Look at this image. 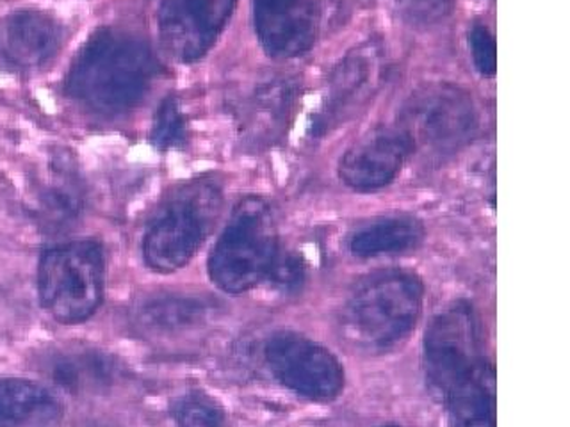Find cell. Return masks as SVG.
<instances>
[{
  "instance_id": "5b68a950",
  "label": "cell",
  "mask_w": 570,
  "mask_h": 427,
  "mask_svg": "<svg viewBox=\"0 0 570 427\" xmlns=\"http://www.w3.org/2000/svg\"><path fill=\"white\" fill-rule=\"evenodd\" d=\"M276 254L278 230L272 207L263 198H245L214 246L210 278L225 292H246L266 280Z\"/></svg>"
},
{
  "instance_id": "4fadbf2b",
  "label": "cell",
  "mask_w": 570,
  "mask_h": 427,
  "mask_svg": "<svg viewBox=\"0 0 570 427\" xmlns=\"http://www.w3.org/2000/svg\"><path fill=\"white\" fill-rule=\"evenodd\" d=\"M62 29L50 14L23 9L0 18V67L38 70L58 53Z\"/></svg>"
},
{
  "instance_id": "ac0fdd59",
  "label": "cell",
  "mask_w": 570,
  "mask_h": 427,
  "mask_svg": "<svg viewBox=\"0 0 570 427\" xmlns=\"http://www.w3.org/2000/svg\"><path fill=\"white\" fill-rule=\"evenodd\" d=\"M213 314L209 302L189 296L150 299L138 310V322L151 334H175L200 326Z\"/></svg>"
},
{
  "instance_id": "44dd1931",
  "label": "cell",
  "mask_w": 570,
  "mask_h": 427,
  "mask_svg": "<svg viewBox=\"0 0 570 427\" xmlns=\"http://www.w3.org/2000/svg\"><path fill=\"white\" fill-rule=\"evenodd\" d=\"M275 289L282 292H294L305 281V264L298 254H276L269 272L266 276Z\"/></svg>"
},
{
  "instance_id": "3957f363",
  "label": "cell",
  "mask_w": 570,
  "mask_h": 427,
  "mask_svg": "<svg viewBox=\"0 0 570 427\" xmlns=\"http://www.w3.org/2000/svg\"><path fill=\"white\" fill-rule=\"evenodd\" d=\"M423 281L414 272L387 269L356 285L344 308L347 334L358 346L383 351L412 331L423 310Z\"/></svg>"
},
{
  "instance_id": "d6986e66",
  "label": "cell",
  "mask_w": 570,
  "mask_h": 427,
  "mask_svg": "<svg viewBox=\"0 0 570 427\" xmlns=\"http://www.w3.org/2000/svg\"><path fill=\"white\" fill-rule=\"evenodd\" d=\"M150 139L160 150L180 147L187 139V123L177 98L168 97L160 103L151 125Z\"/></svg>"
},
{
  "instance_id": "277c9868",
  "label": "cell",
  "mask_w": 570,
  "mask_h": 427,
  "mask_svg": "<svg viewBox=\"0 0 570 427\" xmlns=\"http://www.w3.org/2000/svg\"><path fill=\"white\" fill-rule=\"evenodd\" d=\"M222 209V191L210 180L180 187L160 205L148 222L142 257L157 272H174L186 266L204 245Z\"/></svg>"
},
{
  "instance_id": "7a4b0ae2",
  "label": "cell",
  "mask_w": 570,
  "mask_h": 427,
  "mask_svg": "<svg viewBox=\"0 0 570 427\" xmlns=\"http://www.w3.org/2000/svg\"><path fill=\"white\" fill-rule=\"evenodd\" d=\"M428 387L442 405L459 403L483 388L495 387L487 361L480 320L468 301H456L433 320L424 340Z\"/></svg>"
},
{
  "instance_id": "52a82bcc",
  "label": "cell",
  "mask_w": 570,
  "mask_h": 427,
  "mask_svg": "<svg viewBox=\"0 0 570 427\" xmlns=\"http://www.w3.org/2000/svg\"><path fill=\"white\" fill-rule=\"evenodd\" d=\"M397 129L409 136L414 151L424 148L435 153H453L476 136V106L460 86H421L401 107Z\"/></svg>"
},
{
  "instance_id": "2e32d148",
  "label": "cell",
  "mask_w": 570,
  "mask_h": 427,
  "mask_svg": "<svg viewBox=\"0 0 570 427\" xmlns=\"http://www.w3.org/2000/svg\"><path fill=\"white\" fill-rule=\"evenodd\" d=\"M50 378L71 391H94L115 381L116 367L111 356L98 351H67L50 358Z\"/></svg>"
},
{
  "instance_id": "6da1fadb",
  "label": "cell",
  "mask_w": 570,
  "mask_h": 427,
  "mask_svg": "<svg viewBox=\"0 0 570 427\" xmlns=\"http://www.w3.org/2000/svg\"><path fill=\"white\" fill-rule=\"evenodd\" d=\"M156 73V58L145 41L98 29L71 62L65 89L89 111L121 115L141 102Z\"/></svg>"
},
{
  "instance_id": "9c48e42d",
  "label": "cell",
  "mask_w": 570,
  "mask_h": 427,
  "mask_svg": "<svg viewBox=\"0 0 570 427\" xmlns=\"http://www.w3.org/2000/svg\"><path fill=\"white\" fill-rule=\"evenodd\" d=\"M383 56L376 43L361 44L338 62L326 86L325 100L317 112L314 136L337 129L376 95L383 80Z\"/></svg>"
},
{
  "instance_id": "5bb4252c",
  "label": "cell",
  "mask_w": 570,
  "mask_h": 427,
  "mask_svg": "<svg viewBox=\"0 0 570 427\" xmlns=\"http://www.w3.org/2000/svg\"><path fill=\"white\" fill-rule=\"evenodd\" d=\"M299 97L298 80L285 76L267 77L249 97L248 129L257 132L264 142L281 138L289 129Z\"/></svg>"
},
{
  "instance_id": "30bf717a",
  "label": "cell",
  "mask_w": 570,
  "mask_h": 427,
  "mask_svg": "<svg viewBox=\"0 0 570 427\" xmlns=\"http://www.w3.org/2000/svg\"><path fill=\"white\" fill-rule=\"evenodd\" d=\"M237 0H163L159 34L171 58L193 62L204 58L227 26Z\"/></svg>"
},
{
  "instance_id": "ba28073f",
  "label": "cell",
  "mask_w": 570,
  "mask_h": 427,
  "mask_svg": "<svg viewBox=\"0 0 570 427\" xmlns=\"http://www.w3.org/2000/svg\"><path fill=\"white\" fill-rule=\"evenodd\" d=\"M264 355L275 378L298 396L332 400L343 391V365L311 338L281 331L267 340Z\"/></svg>"
},
{
  "instance_id": "e0dca14e",
  "label": "cell",
  "mask_w": 570,
  "mask_h": 427,
  "mask_svg": "<svg viewBox=\"0 0 570 427\" xmlns=\"http://www.w3.org/2000/svg\"><path fill=\"white\" fill-rule=\"evenodd\" d=\"M423 237L424 228L417 219L409 216L380 219L355 231L350 239V249L361 258L403 254L421 245Z\"/></svg>"
},
{
  "instance_id": "7402d4cb",
  "label": "cell",
  "mask_w": 570,
  "mask_h": 427,
  "mask_svg": "<svg viewBox=\"0 0 570 427\" xmlns=\"http://www.w3.org/2000/svg\"><path fill=\"white\" fill-rule=\"evenodd\" d=\"M469 49H471L472 61L478 68L481 76L492 77L498 71V47H495V38L489 31V27H472L469 32Z\"/></svg>"
},
{
  "instance_id": "603a6c76",
  "label": "cell",
  "mask_w": 570,
  "mask_h": 427,
  "mask_svg": "<svg viewBox=\"0 0 570 427\" xmlns=\"http://www.w3.org/2000/svg\"><path fill=\"white\" fill-rule=\"evenodd\" d=\"M382 427H400V426H382Z\"/></svg>"
},
{
  "instance_id": "ffe728a7",
  "label": "cell",
  "mask_w": 570,
  "mask_h": 427,
  "mask_svg": "<svg viewBox=\"0 0 570 427\" xmlns=\"http://www.w3.org/2000/svg\"><path fill=\"white\" fill-rule=\"evenodd\" d=\"M178 427H223L225 417L213 399L202 394H189L175 403Z\"/></svg>"
},
{
  "instance_id": "8fae6325",
  "label": "cell",
  "mask_w": 570,
  "mask_h": 427,
  "mask_svg": "<svg viewBox=\"0 0 570 427\" xmlns=\"http://www.w3.org/2000/svg\"><path fill=\"white\" fill-rule=\"evenodd\" d=\"M412 153L414 147L403 130L383 127L365 133L344 153L338 177L353 191H379L397 177Z\"/></svg>"
},
{
  "instance_id": "7c38bea8",
  "label": "cell",
  "mask_w": 570,
  "mask_h": 427,
  "mask_svg": "<svg viewBox=\"0 0 570 427\" xmlns=\"http://www.w3.org/2000/svg\"><path fill=\"white\" fill-rule=\"evenodd\" d=\"M321 11L317 0H254L258 40L273 58H298L316 44Z\"/></svg>"
},
{
  "instance_id": "8992f818",
  "label": "cell",
  "mask_w": 570,
  "mask_h": 427,
  "mask_svg": "<svg viewBox=\"0 0 570 427\" xmlns=\"http://www.w3.org/2000/svg\"><path fill=\"white\" fill-rule=\"evenodd\" d=\"M102 246L76 240L45 251L38 271L41 305L61 325L89 319L104 299Z\"/></svg>"
},
{
  "instance_id": "9a60e30c",
  "label": "cell",
  "mask_w": 570,
  "mask_h": 427,
  "mask_svg": "<svg viewBox=\"0 0 570 427\" xmlns=\"http://www.w3.org/2000/svg\"><path fill=\"white\" fill-rule=\"evenodd\" d=\"M61 415L47 388L26 379H0V426L52 423Z\"/></svg>"
}]
</instances>
